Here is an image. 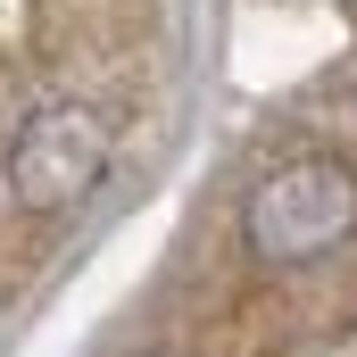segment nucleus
<instances>
[{
	"mask_svg": "<svg viewBox=\"0 0 357 357\" xmlns=\"http://www.w3.org/2000/svg\"><path fill=\"white\" fill-rule=\"evenodd\" d=\"M108 158H116V125L91 100H42L8 133L0 167H8V199L25 216H67V208H84L108 183Z\"/></svg>",
	"mask_w": 357,
	"mask_h": 357,
	"instance_id": "obj_1",
	"label": "nucleus"
},
{
	"mask_svg": "<svg viewBox=\"0 0 357 357\" xmlns=\"http://www.w3.org/2000/svg\"><path fill=\"white\" fill-rule=\"evenodd\" d=\"M241 233H250V250L266 266H316V258H333L357 233V167H341V158H291V167H274L250 191V208H241Z\"/></svg>",
	"mask_w": 357,
	"mask_h": 357,
	"instance_id": "obj_2",
	"label": "nucleus"
}]
</instances>
